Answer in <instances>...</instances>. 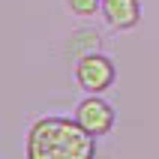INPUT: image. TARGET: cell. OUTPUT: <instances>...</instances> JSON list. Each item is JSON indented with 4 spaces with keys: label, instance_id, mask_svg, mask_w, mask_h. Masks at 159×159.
<instances>
[{
    "label": "cell",
    "instance_id": "obj_4",
    "mask_svg": "<svg viewBox=\"0 0 159 159\" xmlns=\"http://www.w3.org/2000/svg\"><path fill=\"white\" fill-rule=\"evenodd\" d=\"M99 12L105 18V24L114 30H132L141 21V3L138 0H102Z\"/></svg>",
    "mask_w": 159,
    "mask_h": 159
},
{
    "label": "cell",
    "instance_id": "obj_2",
    "mask_svg": "<svg viewBox=\"0 0 159 159\" xmlns=\"http://www.w3.org/2000/svg\"><path fill=\"white\" fill-rule=\"evenodd\" d=\"M72 75H75V84H78L84 93L102 96V93L117 81V66H114V60H111L108 54L93 51V54H84V57L75 60Z\"/></svg>",
    "mask_w": 159,
    "mask_h": 159
},
{
    "label": "cell",
    "instance_id": "obj_5",
    "mask_svg": "<svg viewBox=\"0 0 159 159\" xmlns=\"http://www.w3.org/2000/svg\"><path fill=\"white\" fill-rule=\"evenodd\" d=\"M66 51L75 54V60L84 57V54L99 51V33H96V30H75L72 39H69V45H66Z\"/></svg>",
    "mask_w": 159,
    "mask_h": 159
},
{
    "label": "cell",
    "instance_id": "obj_6",
    "mask_svg": "<svg viewBox=\"0 0 159 159\" xmlns=\"http://www.w3.org/2000/svg\"><path fill=\"white\" fill-rule=\"evenodd\" d=\"M99 6H102V0H66V9H69L72 15H81V18L96 15Z\"/></svg>",
    "mask_w": 159,
    "mask_h": 159
},
{
    "label": "cell",
    "instance_id": "obj_3",
    "mask_svg": "<svg viewBox=\"0 0 159 159\" xmlns=\"http://www.w3.org/2000/svg\"><path fill=\"white\" fill-rule=\"evenodd\" d=\"M72 117L78 120V126H81L87 135H93V138L99 141L102 135H108L111 129H114L117 111H114V105H111L108 99L96 96V93H87V96H84L78 105H75Z\"/></svg>",
    "mask_w": 159,
    "mask_h": 159
},
{
    "label": "cell",
    "instance_id": "obj_1",
    "mask_svg": "<svg viewBox=\"0 0 159 159\" xmlns=\"http://www.w3.org/2000/svg\"><path fill=\"white\" fill-rule=\"evenodd\" d=\"M24 159H96V138L75 117L42 114L27 126Z\"/></svg>",
    "mask_w": 159,
    "mask_h": 159
}]
</instances>
